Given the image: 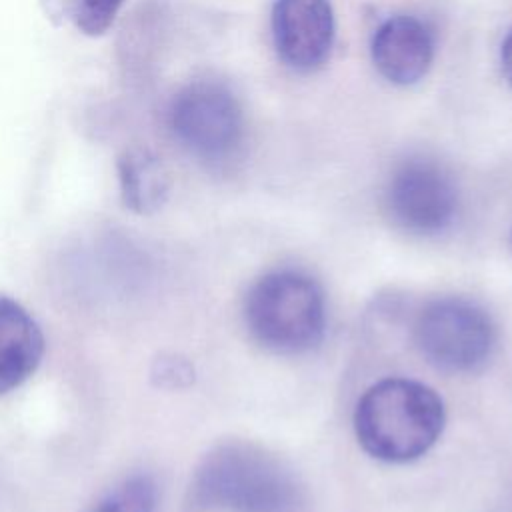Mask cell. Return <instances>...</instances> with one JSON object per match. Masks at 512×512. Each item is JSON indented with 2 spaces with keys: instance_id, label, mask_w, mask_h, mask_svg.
I'll return each mask as SVG.
<instances>
[{
  "instance_id": "obj_6",
  "label": "cell",
  "mask_w": 512,
  "mask_h": 512,
  "mask_svg": "<svg viewBox=\"0 0 512 512\" xmlns=\"http://www.w3.org/2000/svg\"><path fill=\"white\" fill-rule=\"evenodd\" d=\"M384 206L392 224L412 236L446 232L460 210V192L452 174L436 160H402L384 188Z\"/></svg>"
},
{
  "instance_id": "obj_12",
  "label": "cell",
  "mask_w": 512,
  "mask_h": 512,
  "mask_svg": "<svg viewBox=\"0 0 512 512\" xmlns=\"http://www.w3.org/2000/svg\"><path fill=\"white\" fill-rule=\"evenodd\" d=\"M126 0H64V12L78 32L96 38L108 32Z\"/></svg>"
},
{
  "instance_id": "obj_10",
  "label": "cell",
  "mask_w": 512,
  "mask_h": 512,
  "mask_svg": "<svg viewBox=\"0 0 512 512\" xmlns=\"http://www.w3.org/2000/svg\"><path fill=\"white\" fill-rule=\"evenodd\" d=\"M120 196L136 214L156 212L170 194V176L164 162L148 148H126L116 162Z\"/></svg>"
},
{
  "instance_id": "obj_11",
  "label": "cell",
  "mask_w": 512,
  "mask_h": 512,
  "mask_svg": "<svg viewBox=\"0 0 512 512\" xmlns=\"http://www.w3.org/2000/svg\"><path fill=\"white\" fill-rule=\"evenodd\" d=\"M88 512H158V486L148 474H132L110 488Z\"/></svg>"
},
{
  "instance_id": "obj_7",
  "label": "cell",
  "mask_w": 512,
  "mask_h": 512,
  "mask_svg": "<svg viewBox=\"0 0 512 512\" xmlns=\"http://www.w3.org/2000/svg\"><path fill=\"white\" fill-rule=\"evenodd\" d=\"M278 58L296 72L326 64L334 46L336 22L330 0H276L270 14Z\"/></svg>"
},
{
  "instance_id": "obj_5",
  "label": "cell",
  "mask_w": 512,
  "mask_h": 512,
  "mask_svg": "<svg viewBox=\"0 0 512 512\" xmlns=\"http://www.w3.org/2000/svg\"><path fill=\"white\" fill-rule=\"evenodd\" d=\"M496 338L492 316L464 296L434 298L414 320L420 356L446 374H472L484 368L494 354Z\"/></svg>"
},
{
  "instance_id": "obj_8",
  "label": "cell",
  "mask_w": 512,
  "mask_h": 512,
  "mask_svg": "<svg viewBox=\"0 0 512 512\" xmlns=\"http://www.w3.org/2000/svg\"><path fill=\"white\" fill-rule=\"evenodd\" d=\"M374 68L394 86L420 82L434 60V36L416 16L394 14L374 32L370 44Z\"/></svg>"
},
{
  "instance_id": "obj_1",
  "label": "cell",
  "mask_w": 512,
  "mask_h": 512,
  "mask_svg": "<svg viewBox=\"0 0 512 512\" xmlns=\"http://www.w3.org/2000/svg\"><path fill=\"white\" fill-rule=\"evenodd\" d=\"M190 504L202 512H306L294 472L276 456L244 442L214 446L196 466Z\"/></svg>"
},
{
  "instance_id": "obj_3",
  "label": "cell",
  "mask_w": 512,
  "mask_h": 512,
  "mask_svg": "<svg viewBox=\"0 0 512 512\" xmlns=\"http://www.w3.org/2000/svg\"><path fill=\"white\" fill-rule=\"evenodd\" d=\"M250 336L266 350L298 356L316 348L326 332V298L306 272L282 268L262 274L242 306Z\"/></svg>"
},
{
  "instance_id": "obj_14",
  "label": "cell",
  "mask_w": 512,
  "mask_h": 512,
  "mask_svg": "<svg viewBox=\"0 0 512 512\" xmlns=\"http://www.w3.org/2000/svg\"><path fill=\"white\" fill-rule=\"evenodd\" d=\"M510 250H512V228H510Z\"/></svg>"
},
{
  "instance_id": "obj_13",
  "label": "cell",
  "mask_w": 512,
  "mask_h": 512,
  "mask_svg": "<svg viewBox=\"0 0 512 512\" xmlns=\"http://www.w3.org/2000/svg\"><path fill=\"white\" fill-rule=\"evenodd\" d=\"M500 66L506 82L512 86V26L508 28L500 46Z\"/></svg>"
},
{
  "instance_id": "obj_4",
  "label": "cell",
  "mask_w": 512,
  "mask_h": 512,
  "mask_svg": "<svg viewBox=\"0 0 512 512\" xmlns=\"http://www.w3.org/2000/svg\"><path fill=\"white\" fill-rule=\"evenodd\" d=\"M166 126L190 158L216 170L238 158L246 138L236 94L214 78H196L180 86L168 100Z\"/></svg>"
},
{
  "instance_id": "obj_2",
  "label": "cell",
  "mask_w": 512,
  "mask_h": 512,
  "mask_svg": "<svg viewBox=\"0 0 512 512\" xmlns=\"http://www.w3.org/2000/svg\"><path fill=\"white\" fill-rule=\"evenodd\" d=\"M352 424L368 456L386 464H408L440 440L446 408L424 382L384 378L358 398Z\"/></svg>"
},
{
  "instance_id": "obj_9",
  "label": "cell",
  "mask_w": 512,
  "mask_h": 512,
  "mask_svg": "<svg viewBox=\"0 0 512 512\" xmlns=\"http://www.w3.org/2000/svg\"><path fill=\"white\" fill-rule=\"evenodd\" d=\"M44 348L36 318L18 300L0 294V396L30 380L42 362Z\"/></svg>"
}]
</instances>
